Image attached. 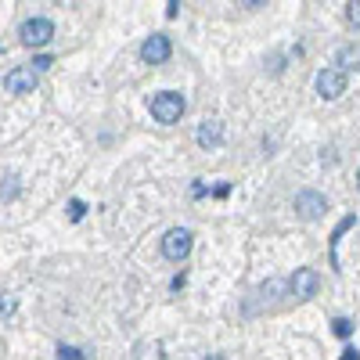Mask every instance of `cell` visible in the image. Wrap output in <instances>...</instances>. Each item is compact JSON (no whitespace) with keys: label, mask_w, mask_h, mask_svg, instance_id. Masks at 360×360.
<instances>
[{"label":"cell","mask_w":360,"mask_h":360,"mask_svg":"<svg viewBox=\"0 0 360 360\" xmlns=\"http://www.w3.org/2000/svg\"><path fill=\"white\" fill-rule=\"evenodd\" d=\"M148 108H152L155 123L173 127V123H180V115H184L188 101H184V94H176V90H162V94H155L152 101H148Z\"/></svg>","instance_id":"6da1fadb"},{"label":"cell","mask_w":360,"mask_h":360,"mask_svg":"<svg viewBox=\"0 0 360 360\" xmlns=\"http://www.w3.org/2000/svg\"><path fill=\"white\" fill-rule=\"evenodd\" d=\"M18 40L25 47H47L54 40V22L51 18H25L18 29Z\"/></svg>","instance_id":"7a4b0ae2"},{"label":"cell","mask_w":360,"mask_h":360,"mask_svg":"<svg viewBox=\"0 0 360 360\" xmlns=\"http://www.w3.org/2000/svg\"><path fill=\"white\" fill-rule=\"evenodd\" d=\"M162 256L173 259V263H184V259L191 256V231H188V227L166 231V238H162Z\"/></svg>","instance_id":"3957f363"},{"label":"cell","mask_w":360,"mask_h":360,"mask_svg":"<svg viewBox=\"0 0 360 360\" xmlns=\"http://www.w3.org/2000/svg\"><path fill=\"white\" fill-rule=\"evenodd\" d=\"M317 94L324 101H335L346 94V72L342 69H321L317 72Z\"/></svg>","instance_id":"277c9868"},{"label":"cell","mask_w":360,"mask_h":360,"mask_svg":"<svg viewBox=\"0 0 360 360\" xmlns=\"http://www.w3.org/2000/svg\"><path fill=\"white\" fill-rule=\"evenodd\" d=\"M288 288H292L295 299H314L317 288H321V274H317L314 266H299L295 274H292V281H288Z\"/></svg>","instance_id":"5b68a950"},{"label":"cell","mask_w":360,"mask_h":360,"mask_svg":"<svg viewBox=\"0 0 360 360\" xmlns=\"http://www.w3.org/2000/svg\"><path fill=\"white\" fill-rule=\"evenodd\" d=\"M169 54H173V44H169L166 33H155V37H148V40L141 44V58H144L148 65H162V62H169Z\"/></svg>","instance_id":"8992f818"},{"label":"cell","mask_w":360,"mask_h":360,"mask_svg":"<svg viewBox=\"0 0 360 360\" xmlns=\"http://www.w3.org/2000/svg\"><path fill=\"white\" fill-rule=\"evenodd\" d=\"M37 69L33 65H18V69H11L8 76H4V86H8V94H33L37 90Z\"/></svg>","instance_id":"52a82bcc"},{"label":"cell","mask_w":360,"mask_h":360,"mask_svg":"<svg viewBox=\"0 0 360 360\" xmlns=\"http://www.w3.org/2000/svg\"><path fill=\"white\" fill-rule=\"evenodd\" d=\"M292 205H295V213L303 217V220H317V217L324 213V209H328V198H324V195H317V191H299Z\"/></svg>","instance_id":"ba28073f"},{"label":"cell","mask_w":360,"mask_h":360,"mask_svg":"<svg viewBox=\"0 0 360 360\" xmlns=\"http://www.w3.org/2000/svg\"><path fill=\"white\" fill-rule=\"evenodd\" d=\"M198 144L202 148H217L220 141H224V123H220V119H205V123L198 127Z\"/></svg>","instance_id":"9c48e42d"},{"label":"cell","mask_w":360,"mask_h":360,"mask_svg":"<svg viewBox=\"0 0 360 360\" xmlns=\"http://www.w3.org/2000/svg\"><path fill=\"white\" fill-rule=\"evenodd\" d=\"M339 65H342V72H346V69H360V44L339 47Z\"/></svg>","instance_id":"30bf717a"},{"label":"cell","mask_w":360,"mask_h":360,"mask_svg":"<svg viewBox=\"0 0 360 360\" xmlns=\"http://www.w3.org/2000/svg\"><path fill=\"white\" fill-rule=\"evenodd\" d=\"M332 332H335L339 339H349V335H353V321H349V317H335V321H332Z\"/></svg>","instance_id":"8fae6325"},{"label":"cell","mask_w":360,"mask_h":360,"mask_svg":"<svg viewBox=\"0 0 360 360\" xmlns=\"http://www.w3.org/2000/svg\"><path fill=\"white\" fill-rule=\"evenodd\" d=\"M58 360H86V353L76 346H58Z\"/></svg>","instance_id":"7c38bea8"},{"label":"cell","mask_w":360,"mask_h":360,"mask_svg":"<svg viewBox=\"0 0 360 360\" xmlns=\"http://www.w3.org/2000/svg\"><path fill=\"white\" fill-rule=\"evenodd\" d=\"M18 195V176L15 173H4V202Z\"/></svg>","instance_id":"4fadbf2b"},{"label":"cell","mask_w":360,"mask_h":360,"mask_svg":"<svg viewBox=\"0 0 360 360\" xmlns=\"http://www.w3.org/2000/svg\"><path fill=\"white\" fill-rule=\"evenodd\" d=\"M346 18L360 29V0H349V4H346Z\"/></svg>","instance_id":"5bb4252c"},{"label":"cell","mask_w":360,"mask_h":360,"mask_svg":"<svg viewBox=\"0 0 360 360\" xmlns=\"http://www.w3.org/2000/svg\"><path fill=\"white\" fill-rule=\"evenodd\" d=\"M51 65H54V62H51L47 54H37V62H33V69H37V72H47Z\"/></svg>","instance_id":"9a60e30c"},{"label":"cell","mask_w":360,"mask_h":360,"mask_svg":"<svg viewBox=\"0 0 360 360\" xmlns=\"http://www.w3.org/2000/svg\"><path fill=\"white\" fill-rule=\"evenodd\" d=\"M83 209H86V205H83L79 198H72V202H69V217H72V220H79V217H83Z\"/></svg>","instance_id":"2e32d148"},{"label":"cell","mask_w":360,"mask_h":360,"mask_svg":"<svg viewBox=\"0 0 360 360\" xmlns=\"http://www.w3.org/2000/svg\"><path fill=\"white\" fill-rule=\"evenodd\" d=\"M11 310H15V299H11V295H4V321L11 317Z\"/></svg>","instance_id":"e0dca14e"},{"label":"cell","mask_w":360,"mask_h":360,"mask_svg":"<svg viewBox=\"0 0 360 360\" xmlns=\"http://www.w3.org/2000/svg\"><path fill=\"white\" fill-rule=\"evenodd\" d=\"M342 360H360V353H356L353 346H346V349H342Z\"/></svg>","instance_id":"ac0fdd59"},{"label":"cell","mask_w":360,"mask_h":360,"mask_svg":"<svg viewBox=\"0 0 360 360\" xmlns=\"http://www.w3.org/2000/svg\"><path fill=\"white\" fill-rule=\"evenodd\" d=\"M205 360H224V356H220V353H209V356H205Z\"/></svg>","instance_id":"d6986e66"},{"label":"cell","mask_w":360,"mask_h":360,"mask_svg":"<svg viewBox=\"0 0 360 360\" xmlns=\"http://www.w3.org/2000/svg\"><path fill=\"white\" fill-rule=\"evenodd\" d=\"M356 191H360V169H356Z\"/></svg>","instance_id":"ffe728a7"}]
</instances>
